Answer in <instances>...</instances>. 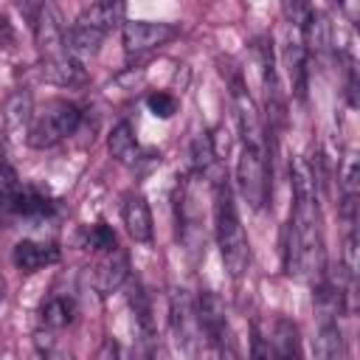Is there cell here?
<instances>
[{
	"instance_id": "obj_1",
	"label": "cell",
	"mask_w": 360,
	"mask_h": 360,
	"mask_svg": "<svg viewBox=\"0 0 360 360\" xmlns=\"http://www.w3.org/2000/svg\"><path fill=\"white\" fill-rule=\"evenodd\" d=\"M290 177H292V211L284 231V270L301 281L315 284L326 273L321 205H318L321 174L312 163L295 160Z\"/></svg>"
},
{
	"instance_id": "obj_2",
	"label": "cell",
	"mask_w": 360,
	"mask_h": 360,
	"mask_svg": "<svg viewBox=\"0 0 360 360\" xmlns=\"http://www.w3.org/2000/svg\"><path fill=\"white\" fill-rule=\"evenodd\" d=\"M214 233H217L219 256H222L228 276L242 278L250 267V242L242 228L228 177H219L214 183Z\"/></svg>"
},
{
	"instance_id": "obj_3",
	"label": "cell",
	"mask_w": 360,
	"mask_h": 360,
	"mask_svg": "<svg viewBox=\"0 0 360 360\" xmlns=\"http://www.w3.org/2000/svg\"><path fill=\"white\" fill-rule=\"evenodd\" d=\"M79 121H82V110L76 101L51 98V101H45L42 110H34L31 127L25 132V143L31 149H51L59 141H65L68 135H73Z\"/></svg>"
},
{
	"instance_id": "obj_4",
	"label": "cell",
	"mask_w": 360,
	"mask_h": 360,
	"mask_svg": "<svg viewBox=\"0 0 360 360\" xmlns=\"http://www.w3.org/2000/svg\"><path fill=\"white\" fill-rule=\"evenodd\" d=\"M236 186L253 211H262L270 202L273 166L267 158V143H242L236 158Z\"/></svg>"
},
{
	"instance_id": "obj_5",
	"label": "cell",
	"mask_w": 360,
	"mask_h": 360,
	"mask_svg": "<svg viewBox=\"0 0 360 360\" xmlns=\"http://www.w3.org/2000/svg\"><path fill=\"white\" fill-rule=\"evenodd\" d=\"M194 304H197V318H200L202 340L208 343V349H211L214 354L239 352L222 298H219L217 292H211V290H202V292L194 298Z\"/></svg>"
},
{
	"instance_id": "obj_6",
	"label": "cell",
	"mask_w": 360,
	"mask_h": 360,
	"mask_svg": "<svg viewBox=\"0 0 360 360\" xmlns=\"http://www.w3.org/2000/svg\"><path fill=\"white\" fill-rule=\"evenodd\" d=\"M169 321H172V329H174L180 346L188 354H197V349L205 340H202V329H200V318H197V304L183 287H174L169 292Z\"/></svg>"
},
{
	"instance_id": "obj_7",
	"label": "cell",
	"mask_w": 360,
	"mask_h": 360,
	"mask_svg": "<svg viewBox=\"0 0 360 360\" xmlns=\"http://www.w3.org/2000/svg\"><path fill=\"white\" fill-rule=\"evenodd\" d=\"M174 34H177V28L172 22H155V20H124V25H121V42L129 56L155 51V48L166 45L169 39H174Z\"/></svg>"
},
{
	"instance_id": "obj_8",
	"label": "cell",
	"mask_w": 360,
	"mask_h": 360,
	"mask_svg": "<svg viewBox=\"0 0 360 360\" xmlns=\"http://www.w3.org/2000/svg\"><path fill=\"white\" fill-rule=\"evenodd\" d=\"M129 278V259L121 248L110 250V253H101L98 264L93 267V287L98 295H110L115 292L124 281Z\"/></svg>"
},
{
	"instance_id": "obj_9",
	"label": "cell",
	"mask_w": 360,
	"mask_h": 360,
	"mask_svg": "<svg viewBox=\"0 0 360 360\" xmlns=\"http://www.w3.org/2000/svg\"><path fill=\"white\" fill-rule=\"evenodd\" d=\"M121 219H124V228L127 233L135 239V242H152L155 236V225H152V211H149V202L143 194H124V202H121Z\"/></svg>"
},
{
	"instance_id": "obj_10",
	"label": "cell",
	"mask_w": 360,
	"mask_h": 360,
	"mask_svg": "<svg viewBox=\"0 0 360 360\" xmlns=\"http://www.w3.org/2000/svg\"><path fill=\"white\" fill-rule=\"evenodd\" d=\"M315 360H352L338 315H321L315 335Z\"/></svg>"
},
{
	"instance_id": "obj_11",
	"label": "cell",
	"mask_w": 360,
	"mask_h": 360,
	"mask_svg": "<svg viewBox=\"0 0 360 360\" xmlns=\"http://www.w3.org/2000/svg\"><path fill=\"white\" fill-rule=\"evenodd\" d=\"M14 267L22 270V273H37L48 264H56L59 262V248L53 242H37V239H22L14 245Z\"/></svg>"
},
{
	"instance_id": "obj_12",
	"label": "cell",
	"mask_w": 360,
	"mask_h": 360,
	"mask_svg": "<svg viewBox=\"0 0 360 360\" xmlns=\"http://www.w3.org/2000/svg\"><path fill=\"white\" fill-rule=\"evenodd\" d=\"M39 73H42L45 82L59 84V87H76V84L84 82V68H82V62H76L68 51H65V53H56V56L39 59Z\"/></svg>"
},
{
	"instance_id": "obj_13",
	"label": "cell",
	"mask_w": 360,
	"mask_h": 360,
	"mask_svg": "<svg viewBox=\"0 0 360 360\" xmlns=\"http://www.w3.org/2000/svg\"><path fill=\"white\" fill-rule=\"evenodd\" d=\"M8 214H17L22 219H45V217L56 214V200L48 197L37 186H20V191H17Z\"/></svg>"
},
{
	"instance_id": "obj_14",
	"label": "cell",
	"mask_w": 360,
	"mask_h": 360,
	"mask_svg": "<svg viewBox=\"0 0 360 360\" xmlns=\"http://www.w3.org/2000/svg\"><path fill=\"white\" fill-rule=\"evenodd\" d=\"M107 149L121 166H138L141 163V143L135 138V129L127 121H118L107 135Z\"/></svg>"
},
{
	"instance_id": "obj_15",
	"label": "cell",
	"mask_w": 360,
	"mask_h": 360,
	"mask_svg": "<svg viewBox=\"0 0 360 360\" xmlns=\"http://www.w3.org/2000/svg\"><path fill=\"white\" fill-rule=\"evenodd\" d=\"M270 346H273V360H304L298 326L290 318H276L270 329Z\"/></svg>"
},
{
	"instance_id": "obj_16",
	"label": "cell",
	"mask_w": 360,
	"mask_h": 360,
	"mask_svg": "<svg viewBox=\"0 0 360 360\" xmlns=\"http://www.w3.org/2000/svg\"><path fill=\"white\" fill-rule=\"evenodd\" d=\"M124 11H127V8H124L121 3H110V0H107V3H93V6L82 8V14L76 17V22L107 37L118 22L124 25Z\"/></svg>"
},
{
	"instance_id": "obj_17",
	"label": "cell",
	"mask_w": 360,
	"mask_h": 360,
	"mask_svg": "<svg viewBox=\"0 0 360 360\" xmlns=\"http://www.w3.org/2000/svg\"><path fill=\"white\" fill-rule=\"evenodd\" d=\"M284 65H287V76H290V87L295 93V98H307V53H304V45H301V37H292L287 39L284 45Z\"/></svg>"
},
{
	"instance_id": "obj_18",
	"label": "cell",
	"mask_w": 360,
	"mask_h": 360,
	"mask_svg": "<svg viewBox=\"0 0 360 360\" xmlns=\"http://www.w3.org/2000/svg\"><path fill=\"white\" fill-rule=\"evenodd\" d=\"M31 118H34V98H31V93L17 90L14 96H8L6 112H3L6 129H8L11 135H17V138H20V135L25 138V132H28V127H31Z\"/></svg>"
},
{
	"instance_id": "obj_19",
	"label": "cell",
	"mask_w": 360,
	"mask_h": 360,
	"mask_svg": "<svg viewBox=\"0 0 360 360\" xmlns=\"http://www.w3.org/2000/svg\"><path fill=\"white\" fill-rule=\"evenodd\" d=\"M39 321L45 329H65L76 321V301L70 295H62V292H53L42 301L39 307Z\"/></svg>"
},
{
	"instance_id": "obj_20",
	"label": "cell",
	"mask_w": 360,
	"mask_h": 360,
	"mask_svg": "<svg viewBox=\"0 0 360 360\" xmlns=\"http://www.w3.org/2000/svg\"><path fill=\"white\" fill-rule=\"evenodd\" d=\"M101 42H104V34H98V31H93V28H84V25H79V22H73L70 28H65V48H68V53H70L76 62L96 56L98 48H101Z\"/></svg>"
},
{
	"instance_id": "obj_21",
	"label": "cell",
	"mask_w": 360,
	"mask_h": 360,
	"mask_svg": "<svg viewBox=\"0 0 360 360\" xmlns=\"http://www.w3.org/2000/svg\"><path fill=\"white\" fill-rule=\"evenodd\" d=\"M127 304H129V309H132V315H135V321H138V326H141V332H143L146 343H149V346H155V329H152V307H149V295L143 292L141 281H129Z\"/></svg>"
},
{
	"instance_id": "obj_22",
	"label": "cell",
	"mask_w": 360,
	"mask_h": 360,
	"mask_svg": "<svg viewBox=\"0 0 360 360\" xmlns=\"http://www.w3.org/2000/svg\"><path fill=\"white\" fill-rule=\"evenodd\" d=\"M20 174H17V169L0 155V208L3 211H8L11 208V202H14V197H17V191H20Z\"/></svg>"
},
{
	"instance_id": "obj_23",
	"label": "cell",
	"mask_w": 360,
	"mask_h": 360,
	"mask_svg": "<svg viewBox=\"0 0 360 360\" xmlns=\"http://www.w3.org/2000/svg\"><path fill=\"white\" fill-rule=\"evenodd\" d=\"M217 152H214V141L208 132H200L194 141H191V163H194V172L197 174H205L214 163Z\"/></svg>"
},
{
	"instance_id": "obj_24",
	"label": "cell",
	"mask_w": 360,
	"mask_h": 360,
	"mask_svg": "<svg viewBox=\"0 0 360 360\" xmlns=\"http://www.w3.org/2000/svg\"><path fill=\"white\" fill-rule=\"evenodd\" d=\"M146 107H149V112H152L155 118L169 121V118L177 112L180 101H177V96H174V93H166V90H152V93L146 96Z\"/></svg>"
},
{
	"instance_id": "obj_25",
	"label": "cell",
	"mask_w": 360,
	"mask_h": 360,
	"mask_svg": "<svg viewBox=\"0 0 360 360\" xmlns=\"http://www.w3.org/2000/svg\"><path fill=\"white\" fill-rule=\"evenodd\" d=\"M87 248L96 250V253H110V250H115V248H121V245H118L115 231H112L107 222H96V225L87 231Z\"/></svg>"
},
{
	"instance_id": "obj_26",
	"label": "cell",
	"mask_w": 360,
	"mask_h": 360,
	"mask_svg": "<svg viewBox=\"0 0 360 360\" xmlns=\"http://www.w3.org/2000/svg\"><path fill=\"white\" fill-rule=\"evenodd\" d=\"M250 360H273L270 332H264L259 323L253 326V338H250Z\"/></svg>"
},
{
	"instance_id": "obj_27",
	"label": "cell",
	"mask_w": 360,
	"mask_h": 360,
	"mask_svg": "<svg viewBox=\"0 0 360 360\" xmlns=\"http://www.w3.org/2000/svg\"><path fill=\"white\" fill-rule=\"evenodd\" d=\"M8 45H14V28H11L8 17L0 14V48H8Z\"/></svg>"
},
{
	"instance_id": "obj_28",
	"label": "cell",
	"mask_w": 360,
	"mask_h": 360,
	"mask_svg": "<svg viewBox=\"0 0 360 360\" xmlns=\"http://www.w3.org/2000/svg\"><path fill=\"white\" fill-rule=\"evenodd\" d=\"M149 354H152V360H169V354H166L163 346H149Z\"/></svg>"
},
{
	"instance_id": "obj_29",
	"label": "cell",
	"mask_w": 360,
	"mask_h": 360,
	"mask_svg": "<svg viewBox=\"0 0 360 360\" xmlns=\"http://www.w3.org/2000/svg\"><path fill=\"white\" fill-rule=\"evenodd\" d=\"M42 360H73V357H70V354H65V352H56V349H53V352L42 354Z\"/></svg>"
},
{
	"instance_id": "obj_30",
	"label": "cell",
	"mask_w": 360,
	"mask_h": 360,
	"mask_svg": "<svg viewBox=\"0 0 360 360\" xmlns=\"http://www.w3.org/2000/svg\"><path fill=\"white\" fill-rule=\"evenodd\" d=\"M214 360H239V352H225V354H214Z\"/></svg>"
},
{
	"instance_id": "obj_31",
	"label": "cell",
	"mask_w": 360,
	"mask_h": 360,
	"mask_svg": "<svg viewBox=\"0 0 360 360\" xmlns=\"http://www.w3.org/2000/svg\"><path fill=\"white\" fill-rule=\"evenodd\" d=\"M0 298H3V276H0Z\"/></svg>"
}]
</instances>
